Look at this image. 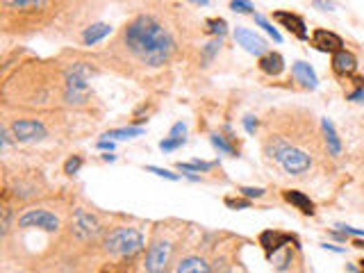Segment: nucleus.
Instances as JSON below:
<instances>
[{"mask_svg":"<svg viewBox=\"0 0 364 273\" xmlns=\"http://www.w3.org/2000/svg\"><path fill=\"white\" fill-rule=\"evenodd\" d=\"M123 42L139 62L148 66H164L176 51L174 37L157 18L148 14L137 16L135 21L128 23L126 32H123Z\"/></svg>","mask_w":364,"mask_h":273,"instance_id":"nucleus-1","label":"nucleus"},{"mask_svg":"<svg viewBox=\"0 0 364 273\" xmlns=\"http://www.w3.org/2000/svg\"><path fill=\"white\" fill-rule=\"evenodd\" d=\"M273 146V151H271V158L278 160L282 164V169L290 173V175H303V173H308L310 167H312V160H310V155L301 151V148H296V146L292 144H287L282 139H275L269 141Z\"/></svg>","mask_w":364,"mask_h":273,"instance_id":"nucleus-2","label":"nucleus"},{"mask_svg":"<svg viewBox=\"0 0 364 273\" xmlns=\"http://www.w3.org/2000/svg\"><path fill=\"white\" fill-rule=\"evenodd\" d=\"M105 250L110 253V255H121V258H130L135 255V253L141 250L143 246V235L137 230V228H117L112 230L108 237H105Z\"/></svg>","mask_w":364,"mask_h":273,"instance_id":"nucleus-3","label":"nucleus"},{"mask_svg":"<svg viewBox=\"0 0 364 273\" xmlns=\"http://www.w3.org/2000/svg\"><path fill=\"white\" fill-rule=\"evenodd\" d=\"M89 75L91 68L84 62L73 64L71 71L66 73V91H64L66 103H84L89 99V84H87Z\"/></svg>","mask_w":364,"mask_h":273,"instance_id":"nucleus-4","label":"nucleus"},{"mask_svg":"<svg viewBox=\"0 0 364 273\" xmlns=\"http://www.w3.org/2000/svg\"><path fill=\"white\" fill-rule=\"evenodd\" d=\"M18 228H39L46 232H57L60 230V219L48 210H27L18 219Z\"/></svg>","mask_w":364,"mask_h":273,"instance_id":"nucleus-5","label":"nucleus"},{"mask_svg":"<svg viewBox=\"0 0 364 273\" xmlns=\"http://www.w3.org/2000/svg\"><path fill=\"white\" fill-rule=\"evenodd\" d=\"M171 262V243L169 241H152L146 253V271L148 273H164Z\"/></svg>","mask_w":364,"mask_h":273,"instance_id":"nucleus-6","label":"nucleus"},{"mask_svg":"<svg viewBox=\"0 0 364 273\" xmlns=\"http://www.w3.org/2000/svg\"><path fill=\"white\" fill-rule=\"evenodd\" d=\"M235 42H237V46H242L246 53L257 55V57H262V55L269 53V48H266L264 39L260 34H255L253 30H248V27H237V30H235Z\"/></svg>","mask_w":364,"mask_h":273,"instance_id":"nucleus-7","label":"nucleus"},{"mask_svg":"<svg viewBox=\"0 0 364 273\" xmlns=\"http://www.w3.org/2000/svg\"><path fill=\"white\" fill-rule=\"evenodd\" d=\"M73 232L82 239H89L100 232V221L96 219L91 212L80 208V210H75V217H73Z\"/></svg>","mask_w":364,"mask_h":273,"instance_id":"nucleus-8","label":"nucleus"},{"mask_svg":"<svg viewBox=\"0 0 364 273\" xmlns=\"http://www.w3.org/2000/svg\"><path fill=\"white\" fill-rule=\"evenodd\" d=\"M310 42H312V46L317 48V51H321V53H330V55H334V53L344 51V39H342L339 34L330 32V30H323V27H317V30L312 32Z\"/></svg>","mask_w":364,"mask_h":273,"instance_id":"nucleus-9","label":"nucleus"},{"mask_svg":"<svg viewBox=\"0 0 364 273\" xmlns=\"http://www.w3.org/2000/svg\"><path fill=\"white\" fill-rule=\"evenodd\" d=\"M12 132L18 141H34V139H44L46 136V128L41 121L34 119H21L12 123Z\"/></svg>","mask_w":364,"mask_h":273,"instance_id":"nucleus-10","label":"nucleus"},{"mask_svg":"<svg viewBox=\"0 0 364 273\" xmlns=\"http://www.w3.org/2000/svg\"><path fill=\"white\" fill-rule=\"evenodd\" d=\"M273 21H278L282 27H287L294 37L299 39H308V25H305L303 16L294 14V12H285V9H278V12H273Z\"/></svg>","mask_w":364,"mask_h":273,"instance_id":"nucleus-11","label":"nucleus"},{"mask_svg":"<svg viewBox=\"0 0 364 273\" xmlns=\"http://www.w3.org/2000/svg\"><path fill=\"white\" fill-rule=\"evenodd\" d=\"M290 241L299 243L292 235H285V232H280V230H264L260 235V246L264 248L266 258H273V253H278L282 246H287Z\"/></svg>","mask_w":364,"mask_h":273,"instance_id":"nucleus-12","label":"nucleus"},{"mask_svg":"<svg viewBox=\"0 0 364 273\" xmlns=\"http://www.w3.org/2000/svg\"><path fill=\"white\" fill-rule=\"evenodd\" d=\"M356 68H358V60H356V55H353L351 51H339V53H334L332 55V71L337 73V75H353L356 73Z\"/></svg>","mask_w":364,"mask_h":273,"instance_id":"nucleus-13","label":"nucleus"},{"mask_svg":"<svg viewBox=\"0 0 364 273\" xmlns=\"http://www.w3.org/2000/svg\"><path fill=\"white\" fill-rule=\"evenodd\" d=\"M292 73H294L296 80H299L305 87V89H317V87H319V77H317V73H314V68L310 64L294 62L292 64Z\"/></svg>","mask_w":364,"mask_h":273,"instance_id":"nucleus-14","label":"nucleus"},{"mask_svg":"<svg viewBox=\"0 0 364 273\" xmlns=\"http://www.w3.org/2000/svg\"><path fill=\"white\" fill-rule=\"evenodd\" d=\"M282 198L294 205L296 210H299L301 214H305V217H312L314 214V203L310 201V196H305L303 191H296V189H285L282 191Z\"/></svg>","mask_w":364,"mask_h":273,"instance_id":"nucleus-15","label":"nucleus"},{"mask_svg":"<svg viewBox=\"0 0 364 273\" xmlns=\"http://www.w3.org/2000/svg\"><path fill=\"white\" fill-rule=\"evenodd\" d=\"M257 66H260V71H262V73L275 77V75H280V73L285 71V60H282V55H280V53L269 51L266 55H262V57H260V64H257Z\"/></svg>","mask_w":364,"mask_h":273,"instance_id":"nucleus-16","label":"nucleus"},{"mask_svg":"<svg viewBox=\"0 0 364 273\" xmlns=\"http://www.w3.org/2000/svg\"><path fill=\"white\" fill-rule=\"evenodd\" d=\"M321 130H323V139H325V146H328V153L332 158H339L342 155V141L337 136V130H334V125L330 119H323L321 121Z\"/></svg>","mask_w":364,"mask_h":273,"instance_id":"nucleus-17","label":"nucleus"},{"mask_svg":"<svg viewBox=\"0 0 364 273\" xmlns=\"http://www.w3.org/2000/svg\"><path fill=\"white\" fill-rule=\"evenodd\" d=\"M174 273H212V269L203 258H185Z\"/></svg>","mask_w":364,"mask_h":273,"instance_id":"nucleus-18","label":"nucleus"},{"mask_svg":"<svg viewBox=\"0 0 364 273\" xmlns=\"http://www.w3.org/2000/svg\"><path fill=\"white\" fill-rule=\"evenodd\" d=\"M112 32V27L108 23H96V25H89L87 30H84L82 39H84V46H93V44H98L100 39H105Z\"/></svg>","mask_w":364,"mask_h":273,"instance_id":"nucleus-19","label":"nucleus"},{"mask_svg":"<svg viewBox=\"0 0 364 273\" xmlns=\"http://www.w3.org/2000/svg\"><path fill=\"white\" fill-rule=\"evenodd\" d=\"M3 7H7V9H21V12H27V9L48 7V3H41V0H3Z\"/></svg>","mask_w":364,"mask_h":273,"instance_id":"nucleus-20","label":"nucleus"},{"mask_svg":"<svg viewBox=\"0 0 364 273\" xmlns=\"http://www.w3.org/2000/svg\"><path fill=\"white\" fill-rule=\"evenodd\" d=\"M143 128L139 125H132V128H117V130H110L105 132V136H112V139H132V136H141Z\"/></svg>","mask_w":364,"mask_h":273,"instance_id":"nucleus-21","label":"nucleus"},{"mask_svg":"<svg viewBox=\"0 0 364 273\" xmlns=\"http://www.w3.org/2000/svg\"><path fill=\"white\" fill-rule=\"evenodd\" d=\"M205 30L209 34H216L219 39L226 37L228 34V23H226V18H207L205 21Z\"/></svg>","mask_w":364,"mask_h":273,"instance_id":"nucleus-22","label":"nucleus"},{"mask_svg":"<svg viewBox=\"0 0 364 273\" xmlns=\"http://www.w3.org/2000/svg\"><path fill=\"white\" fill-rule=\"evenodd\" d=\"M216 167V162H200V160H194V162H180L178 164V169L180 171H196V173H200V171H212Z\"/></svg>","mask_w":364,"mask_h":273,"instance_id":"nucleus-23","label":"nucleus"},{"mask_svg":"<svg viewBox=\"0 0 364 273\" xmlns=\"http://www.w3.org/2000/svg\"><path fill=\"white\" fill-rule=\"evenodd\" d=\"M212 144H214V148H219L221 153H226V155H233V158H237V148L230 141H226V136L223 134H219V132H214L212 134Z\"/></svg>","mask_w":364,"mask_h":273,"instance_id":"nucleus-24","label":"nucleus"},{"mask_svg":"<svg viewBox=\"0 0 364 273\" xmlns=\"http://www.w3.org/2000/svg\"><path fill=\"white\" fill-rule=\"evenodd\" d=\"M255 23H257V25H262V27H264V30H266V32H269V34H271V37L275 39V42H278V44H280V42H282V34H280V32H278V30H275V27H273V25H271L269 21H266V18H264L262 14H255Z\"/></svg>","mask_w":364,"mask_h":273,"instance_id":"nucleus-25","label":"nucleus"},{"mask_svg":"<svg viewBox=\"0 0 364 273\" xmlns=\"http://www.w3.org/2000/svg\"><path fill=\"white\" fill-rule=\"evenodd\" d=\"M80 167H82V158H80V155H73V158L66 160V164H64V173L73 175V173L80 171Z\"/></svg>","mask_w":364,"mask_h":273,"instance_id":"nucleus-26","label":"nucleus"},{"mask_svg":"<svg viewBox=\"0 0 364 273\" xmlns=\"http://www.w3.org/2000/svg\"><path fill=\"white\" fill-rule=\"evenodd\" d=\"M237 191L242 193V196H246L248 201H251V198H262L264 193H266V189H262V187H239Z\"/></svg>","mask_w":364,"mask_h":273,"instance_id":"nucleus-27","label":"nucleus"},{"mask_svg":"<svg viewBox=\"0 0 364 273\" xmlns=\"http://www.w3.org/2000/svg\"><path fill=\"white\" fill-rule=\"evenodd\" d=\"M219 48H221V39H214V42H209V44L203 48V57H205V62L212 60V57L219 53Z\"/></svg>","mask_w":364,"mask_h":273,"instance_id":"nucleus-28","label":"nucleus"},{"mask_svg":"<svg viewBox=\"0 0 364 273\" xmlns=\"http://www.w3.org/2000/svg\"><path fill=\"white\" fill-rule=\"evenodd\" d=\"M226 205H228V208H233V210H248V208H251V201H248V198H233V196H228L226 198Z\"/></svg>","mask_w":364,"mask_h":273,"instance_id":"nucleus-29","label":"nucleus"},{"mask_svg":"<svg viewBox=\"0 0 364 273\" xmlns=\"http://www.w3.org/2000/svg\"><path fill=\"white\" fill-rule=\"evenodd\" d=\"M182 144H185V139H174V136H167V139H162V141H160V148L169 153V151L180 148Z\"/></svg>","mask_w":364,"mask_h":273,"instance_id":"nucleus-30","label":"nucleus"},{"mask_svg":"<svg viewBox=\"0 0 364 273\" xmlns=\"http://www.w3.org/2000/svg\"><path fill=\"white\" fill-rule=\"evenodd\" d=\"M230 9H235V12H239V14H251L253 12V3H244V0H233V3H230Z\"/></svg>","mask_w":364,"mask_h":273,"instance_id":"nucleus-31","label":"nucleus"},{"mask_svg":"<svg viewBox=\"0 0 364 273\" xmlns=\"http://www.w3.org/2000/svg\"><path fill=\"white\" fill-rule=\"evenodd\" d=\"M146 171H150V173H155V175H160V178H167V180H180V175L178 173H171V171H167V169H160V167H146Z\"/></svg>","mask_w":364,"mask_h":273,"instance_id":"nucleus-32","label":"nucleus"},{"mask_svg":"<svg viewBox=\"0 0 364 273\" xmlns=\"http://www.w3.org/2000/svg\"><path fill=\"white\" fill-rule=\"evenodd\" d=\"M185 134H187V125L182 123V121H178L174 128H171V134L169 136H174V139H185Z\"/></svg>","mask_w":364,"mask_h":273,"instance_id":"nucleus-33","label":"nucleus"},{"mask_svg":"<svg viewBox=\"0 0 364 273\" xmlns=\"http://www.w3.org/2000/svg\"><path fill=\"white\" fill-rule=\"evenodd\" d=\"M257 125H260V123H257L255 116H244V128H246V132H248V134H255Z\"/></svg>","mask_w":364,"mask_h":273,"instance_id":"nucleus-34","label":"nucleus"},{"mask_svg":"<svg viewBox=\"0 0 364 273\" xmlns=\"http://www.w3.org/2000/svg\"><path fill=\"white\" fill-rule=\"evenodd\" d=\"M9 221H12V210H9L7 205H5V208H3V235H7V232H9Z\"/></svg>","mask_w":364,"mask_h":273,"instance_id":"nucleus-35","label":"nucleus"},{"mask_svg":"<svg viewBox=\"0 0 364 273\" xmlns=\"http://www.w3.org/2000/svg\"><path fill=\"white\" fill-rule=\"evenodd\" d=\"M344 235H353V237H364V230H358V228H351V226H337Z\"/></svg>","mask_w":364,"mask_h":273,"instance_id":"nucleus-36","label":"nucleus"},{"mask_svg":"<svg viewBox=\"0 0 364 273\" xmlns=\"http://www.w3.org/2000/svg\"><path fill=\"white\" fill-rule=\"evenodd\" d=\"M100 273H128V269L121 265H108V267H103Z\"/></svg>","mask_w":364,"mask_h":273,"instance_id":"nucleus-37","label":"nucleus"},{"mask_svg":"<svg viewBox=\"0 0 364 273\" xmlns=\"http://www.w3.org/2000/svg\"><path fill=\"white\" fill-rule=\"evenodd\" d=\"M349 101H356V103H364V89H356V91H351L346 96Z\"/></svg>","mask_w":364,"mask_h":273,"instance_id":"nucleus-38","label":"nucleus"},{"mask_svg":"<svg viewBox=\"0 0 364 273\" xmlns=\"http://www.w3.org/2000/svg\"><path fill=\"white\" fill-rule=\"evenodd\" d=\"M98 148L100 151H112L114 148V141L112 139H103V141H98Z\"/></svg>","mask_w":364,"mask_h":273,"instance_id":"nucleus-39","label":"nucleus"},{"mask_svg":"<svg viewBox=\"0 0 364 273\" xmlns=\"http://www.w3.org/2000/svg\"><path fill=\"white\" fill-rule=\"evenodd\" d=\"M312 5H314V7H319V9H334V5H332V3H321V0H314Z\"/></svg>","mask_w":364,"mask_h":273,"instance_id":"nucleus-40","label":"nucleus"},{"mask_svg":"<svg viewBox=\"0 0 364 273\" xmlns=\"http://www.w3.org/2000/svg\"><path fill=\"white\" fill-rule=\"evenodd\" d=\"M321 246L325 250H332V253H344V248H337V246H332V243H321Z\"/></svg>","mask_w":364,"mask_h":273,"instance_id":"nucleus-41","label":"nucleus"},{"mask_svg":"<svg viewBox=\"0 0 364 273\" xmlns=\"http://www.w3.org/2000/svg\"><path fill=\"white\" fill-rule=\"evenodd\" d=\"M9 144H12V139H9V132L3 130V146H9Z\"/></svg>","mask_w":364,"mask_h":273,"instance_id":"nucleus-42","label":"nucleus"},{"mask_svg":"<svg viewBox=\"0 0 364 273\" xmlns=\"http://www.w3.org/2000/svg\"><path fill=\"white\" fill-rule=\"evenodd\" d=\"M103 160H105V162H117V155H110V153H108V155H103Z\"/></svg>","mask_w":364,"mask_h":273,"instance_id":"nucleus-43","label":"nucleus"},{"mask_svg":"<svg viewBox=\"0 0 364 273\" xmlns=\"http://www.w3.org/2000/svg\"><path fill=\"white\" fill-rule=\"evenodd\" d=\"M353 246H356V248H364V241L362 239H356V241H353Z\"/></svg>","mask_w":364,"mask_h":273,"instance_id":"nucleus-44","label":"nucleus"},{"mask_svg":"<svg viewBox=\"0 0 364 273\" xmlns=\"http://www.w3.org/2000/svg\"><path fill=\"white\" fill-rule=\"evenodd\" d=\"M358 265H360V273H364V258H362V260L358 262Z\"/></svg>","mask_w":364,"mask_h":273,"instance_id":"nucleus-45","label":"nucleus"}]
</instances>
